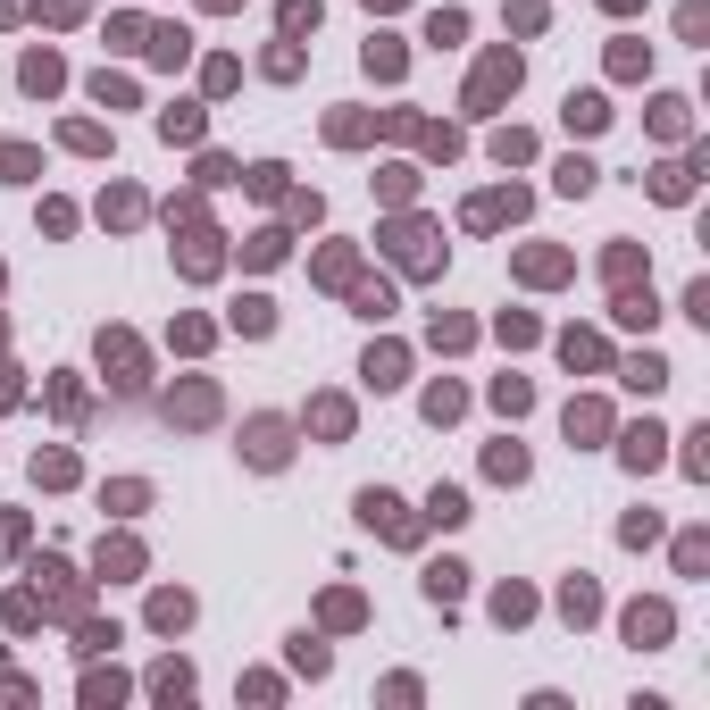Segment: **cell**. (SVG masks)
Wrapping results in <instances>:
<instances>
[{
  "mask_svg": "<svg viewBox=\"0 0 710 710\" xmlns=\"http://www.w3.org/2000/svg\"><path fill=\"white\" fill-rule=\"evenodd\" d=\"M243 452H251V468H284V452H293V443H284V418H251Z\"/></svg>",
  "mask_w": 710,
  "mask_h": 710,
  "instance_id": "obj_1",
  "label": "cell"
},
{
  "mask_svg": "<svg viewBox=\"0 0 710 710\" xmlns=\"http://www.w3.org/2000/svg\"><path fill=\"white\" fill-rule=\"evenodd\" d=\"M502 92H518V59H510V51L477 67V84H468V109H493V101H502Z\"/></svg>",
  "mask_w": 710,
  "mask_h": 710,
  "instance_id": "obj_2",
  "label": "cell"
},
{
  "mask_svg": "<svg viewBox=\"0 0 710 710\" xmlns=\"http://www.w3.org/2000/svg\"><path fill=\"white\" fill-rule=\"evenodd\" d=\"M360 518H368V527H385L393 543H410V518H401L393 493H360Z\"/></svg>",
  "mask_w": 710,
  "mask_h": 710,
  "instance_id": "obj_3",
  "label": "cell"
},
{
  "mask_svg": "<svg viewBox=\"0 0 710 710\" xmlns=\"http://www.w3.org/2000/svg\"><path fill=\"white\" fill-rule=\"evenodd\" d=\"M518 209H527V193H485V201H468V226H502Z\"/></svg>",
  "mask_w": 710,
  "mask_h": 710,
  "instance_id": "obj_4",
  "label": "cell"
},
{
  "mask_svg": "<svg viewBox=\"0 0 710 710\" xmlns=\"http://www.w3.org/2000/svg\"><path fill=\"white\" fill-rule=\"evenodd\" d=\"M209 410H218V393H209V385H184V393H168V418H184V426H201Z\"/></svg>",
  "mask_w": 710,
  "mask_h": 710,
  "instance_id": "obj_5",
  "label": "cell"
},
{
  "mask_svg": "<svg viewBox=\"0 0 710 710\" xmlns=\"http://www.w3.org/2000/svg\"><path fill=\"white\" fill-rule=\"evenodd\" d=\"M627 635H635V644H660V635H669V610H660V602H635L627 610Z\"/></svg>",
  "mask_w": 710,
  "mask_h": 710,
  "instance_id": "obj_6",
  "label": "cell"
},
{
  "mask_svg": "<svg viewBox=\"0 0 710 710\" xmlns=\"http://www.w3.org/2000/svg\"><path fill=\"white\" fill-rule=\"evenodd\" d=\"M602 117H610V109H602V92H568V126H577V134H594Z\"/></svg>",
  "mask_w": 710,
  "mask_h": 710,
  "instance_id": "obj_7",
  "label": "cell"
},
{
  "mask_svg": "<svg viewBox=\"0 0 710 710\" xmlns=\"http://www.w3.org/2000/svg\"><path fill=\"white\" fill-rule=\"evenodd\" d=\"M460 577H468L460 560H435V568H426V594H435V602H460Z\"/></svg>",
  "mask_w": 710,
  "mask_h": 710,
  "instance_id": "obj_8",
  "label": "cell"
},
{
  "mask_svg": "<svg viewBox=\"0 0 710 710\" xmlns=\"http://www.w3.org/2000/svg\"><path fill=\"white\" fill-rule=\"evenodd\" d=\"M560 610H568V619H594V610H602V594H594L585 577H568V585H560Z\"/></svg>",
  "mask_w": 710,
  "mask_h": 710,
  "instance_id": "obj_9",
  "label": "cell"
},
{
  "mask_svg": "<svg viewBox=\"0 0 710 710\" xmlns=\"http://www.w3.org/2000/svg\"><path fill=\"white\" fill-rule=\"evenodd\" d=\"M485 468H493L502 485H518V477H527V452H518V443H493V452H485Z\"/></svg>",
  "mask_w": 710,
  "mask_h": 710,
  "instance_id": "obj_10",
  "label": "cell"
},
{
  "mask_svg": "<svg viewBox=\"0 0 710 710\" xmlns=\"http://www.w3.org/2000/svg\"><path fill=\"white\" fill-rule=\"evenodd\" d=\"M426 510H435L443 527H460V518H468V493L460 485H435V502H426Z\"/></svg>",
  "mask_w": 710,
  "mask_h": 710,
  "instance_id": "obj_11",
  "label": "cell"
},
{
  "mask_svg": "<svg viewBox=\"0 0 710 710\" xmlns=\"http://www.w3.org/2000/svg\"><path fill=\"white\" fill-rule=\"evenodd\" d=\"M159 134H168V142H201V109H168V117H159Z\"/></svg>",
  "mask_w": 710,
  "mask_h": 710,
  "instance_id": "obj_12",
  "label": "cell"
},
{
  "mask_svg": "<svg viewBox=\"0 0 710 710\" xmlns=\"http://www.w3.org/2000/svg\"><path fill=\"white\" fill-rule=\"evenodd\" d=\"M184 619H193V602H184V594H159V602H151V627H168V635H176Z\"/></svg>",
  "mask_w": 710,
  "mask_h": 710,
  "instance_id": "obj_13",
  "label": "cell"
},
{
  "mask_svg": "<svg viewBox=\"0 0 710 710\" xmlns=\"http://www.w3.org/2000/svg\"><path fill=\"white\" fill-rule=\"evenodd\" d=\"M660 460V435H652V426H635V435H627V468H652Z\"/></svg>",
  "mask_w": 710,
  "mask_h": 710,
  "instance_id": "obj_14",
  "label": "cell"
},
{
  "mask_svg": "<svg viewBox=\"0 0 710 710\" xmlns=\"http://www.w3.org/2000/svg\"><path fill=\"white\" fill-rule=\"evenodd\" d=\"M51 84H59V59L34 51V59H26V92H51Z\"/></svg>",
  "mask_w": 710,
  "mask_h": 710,
  "instance_id": "obj_15",
  "label": "cell"
},
{
  "mask_svg": "<svg viewBox=\"0 0 710 710\" xmlns=\"http://www.w3.org/2000/svg\"><path fill=\"white\" fill-rule=\"evenodd\" d=\"M602 426H610V418L594 410V401H568V435H602Z\"/></svg>",
  "mask_w": 710,
  "mask_h": 710,
  "instance_id": "obj_16",
  "label": "cell"
},
{
  "mask_svg": "<svg viewBox=\"0 0 710 710\" xmlns=\"http://www.w3.org/2000/svg\"><path fill=\"white\" fill-rule=\"evenodd\" d=\"M368 385H401V351H368Z\"/></svg>",
  "mask_w": 710,
  "mask_h": 710,
  "instance_id": "obj_17",
  "label": "cell"
},
{
  "mask_svg": "<svg viewBox=\"0 0 710 710\" xmlns=\"http://www.w3.org/2000/svg\"><path fill=\"white\" fill-rule=\"evenodd\" d=\"M426 418H435V426L460 418V385H435V393H426Z\"/></svg>",
  "mask_w": 710,
  "mask_h": 710,
  "instance_id": "obj_18",
  "label": "cell"
},
{
  "mask_svg": "<svg viewBox=\"0 0 710 710\" xmlns=\"http://www.w3.org/2000/svg\"><path fill=\"white\" fill-rule=\"evenodd\" d=\"M310 426H318V435H343V426H351V410H343V401H318V410H310Z\"/></svg>",
  "mask_w": 710,
  "mask_h": 710,
  "instance_id": "obj_19",
  "label": "cell"
},
{
  "mask_svg": "<svg viewBox=\"0 0 710 710\" xmlns=\"http://www.w3.org/2000/svg\"><path fill=\"white\" fill-rule=\"evenodd\" d=\"M318 26V0H284V34H310Z\"/></svg>",
  "mask_w": 710,
  "mask_h": 710,
  "instance_id": "obj_20",
  "label": "cell"
},
{
  "mask_svg": "<svg viewBox=\"0 0 710 710\" xmlns=\"http://www.w3.org/2000/svg\"><path fill=\"white\" fill-rule=\"evenodd\" d=\"M560 351H568V368H594V360H602V343H594V335H568Z\"/></svg>",
  "mask_w": 710,
  "mask_h": 710,
  "instance_id": "obj_21",
  "label": "cell"
},
{
  "mask_svg": "<svg viewBox=\"0 0 710 710\" xmlns=\"http://www.w3.org/2000/svg\"><path fill=\"white\" fill-rule=\"evenodd\" d=\"M627 385H644V393H652V385H669V368H660V360H652V351H644V360H635V368H627Z\"/></svg>",
  "mask_w": 710,
  "mask_h": 710,
  "instance_id": "obj_22",
  "label": "cell"
},
{
  "mask_svg": "<svg viewBox=\"0 0 710 710\" xmlns=\"http://www.w3.org/2000/svg\"><path fill=\"white\" fill-rule=\"evenodd\" d=\"M34 477H42V485H67V477H76V460L51 452V460H34Z\"/></svg>",
  "mask_w": 710,
  "mask_h": 710,
  "instance_id": "obj_23",
  "label": "cell"
},
{
  "mask_svg": "<svg viewBox=\"0 0 710 710\" xmlns=\"http://www.w3.org/2000/svg\"><path fill=\"white\" fill-rule=\"evenodd\" d=\"M493 610H502V627H510V619H527V610H535V602H527V594H518V585H502V594H493Z\"/></svg>",
  "mask_w": 710,
  "mask_h": 710,
  "instance_id": "obj_24",
  "label": "cell"
},
{
  "mask_svg": "<svg viewBox=\"0 0 710 710\" xmlns=\"http://www.w3.org/2000/svg\"><path fill=\"white\" fill-rule=\"evenodd\" d=\"M376 9H401V0H376Z\"/></svg>",
  "mask_w": 710,
  "mask_h": 710,
  "instance_id": "obj_25",
  "label": "cell"
}]
</instances>
